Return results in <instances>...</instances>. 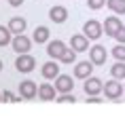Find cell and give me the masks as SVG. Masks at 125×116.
I'll use <instances>...</instances> for the list:
<instances>
[{
  "mask_svg": "<svg viewBox=\"0 0 125 116\" xmlns=\"http://www.w3.org/2000/svg\"><path fill=\"white\" fill-rule=\"evenodd\" d=\"M34 68H36V59L30 53H19L17 55V59H15V70L17 72L30 74V72H34Z\"/></svg>",
  "mask_w": 125,
  "mask_h": 116,
  "instance_id": "6da1fadb",
  "label": "cell"
},
{
  "mask_svg": "<svg viewBox=\"0 0 125 116\" xmlns=\"http://www.w3.org/2000/svg\"><path fill=\"white\" fill-rule=\"evenodd\" d=\"M123 84L119 82V78H112V80H106V84H104V97L106 99H112V101H117L119 97L123 95Z\"/></svg>",
  "mask_w": 125,
  "mask_h": 116,
  "instance_id": "7a4b0ae2",
  "label": "cell"
},
{
  "mask_svg": "<svg viewBox=\"0 0 125 116\" xmlns=\"http://www.w3.org/2000/svg\"><path fill=\"white\" fill-rule=\"evenodd\" d=\"M83 34H85L89 40L102 38V34H104V23H100V21H95V19L85 21V26H83Z\"/></svg>",
  "mask_w": 125,
  "mask_h": 116,
  "instance_id": "3957f363",
  "label": "cell"
},
{
  "mask_svg": "<svg viewBox=\"0 0 125 116\" xmlns=\"http://www.w3.org/2000/svg\"><path fill=\"white\" fill-rule=\"evenodd\" d=\"M11 46H13L15 53H30V49H32V40L28 38V36H23V34H15Z\"/></svg>",
  "mask_w": 125,
  "mask_h": 116,
  "instance_id": "277c9868",
  "label": "cell"
},
{
  "mask_svg": "<svg viewBox=\"0 0 125 116\" xmlns=\"http://www.w3.org/2000/svg\"><path fill=\"white\" fill-rule=\"evenodd\" d=\"M89 59H91L95 65H104L106 59H108V51H106V46L93 45L91 49H89Z\"/></svg>",
  "mask_w": 125,
  "mask_h": 116,
  "instance_id": "5b68a950",
  "label": "cell"
},
{
  "mask_svg": "<svg viewBox=\"0 0 125 116\" xmlns=\"http://www.w3.org/2000/svg\"><path fill=\"white\" fill-rule=\"evenodd\" d=\"M68 46L64 40H49L47 42V55L51 59H59L62 55H64V51H66Z\"/></svg>",
  "mask_w": 125,
  "mask_h": 116,
  "instance_id": "8992f818",
  "label": "cell"
},
{
  "mask_svg": "<svg viewBox=\"0 0 125 116\" xmlns=\"http://www.w3.org/2000/svg\"><path fill=\"white\" fill-rule=\"evenodd\" d=\"M55 89H57V93H72L74 78L68 76V74H59V76L55 78Z\"/></svg>",
  "mask_w": 125,
  "mask_h": 116,
  "instance_id": "52a82bcc",
  "label": "cell"
},
{
  "mask_svg": "<svg viewBox=\"0 0 125 116\" xmlns=\"http://www.w3.org/2000/svg\"><path fill=\"white\" fill-rule=\"evenodd\" d=\"M83 89H85L87 95H100L102 91H104V84H102V80L95 76H89L85 78V84H83Z\"/></svg>",
  "mask_w": 125,
  "mask_h": 116,
  "instance_id": "ba28073f",
  "label": "cell"
},
{
  "mask_svg": "<svg viewBox=\"0 0 125 116\" xmlns=\"http://www.w3.org/2000/svg\"><path fill=\"white\" fill-rule=\"evenodd\" d=\"M93 61L89 59V61H79V63L74 65V78H81V80H85V78L91 76V72H93Z\"/></svg>",
  "mask_w": 125,
  "mask_h": 116,
  "instance_id": "9c48e42d",
  "label": "cell"
},
{
  "mask_svg": "<svg viewBox=\"0 0 125 116\" xmlns=\"http://www.w3.org/2000/svg\"><path fill=\"white\" fill-rule=\"evenodd\" d=\"M19 95L23 99H34V97L38 95V84L32 82V80H23L19 84Z\"/></svg>",
  "mask_w": 125,
  "mask_h": 116,
  "instance_id": "30bf717a",
  "label": "cell"
},
{
  "mask_svg": "<svg viewBox=\"0 0 125 116\" xmlns=\"http://www.w3.org/2000/svg\"><path fill=\"white\" fill-rule=\"evenodd\" d=\"M55 97H57L55 84H49V82L38 84V99H42V101H53Z\"/></svg>",
  "mask_w": 125,
  "mask_h": 116,
  "instance_id": "8fae6325",
  "label": "cell"
},
{
  "mask_svg": "<svg viewBox=\"0 0 125 116\" xmlns=\"http://www.w3.org/2000/svg\"><path fill=\"white\" fill-rule=\"evenodd\" d=\"M40 74H42V78H47V80H55V78L59 76V63L57 61H47V63H42V70H40Z\"/></svg>",
  "mask_w": 125,
  "mask_h": 116,
  "instance_id": "7c38bea8",
  "label": "cell"
},
{
  "mask_svg": "<svg viewBox=\"0 0 125 116\" xmlns=\"http://www.w3.org/2000/svg\"><path fill=\"white\" fill-rule=\"evenodd\" d=\"M121 27H123V23H121L119 17H106V21H104V32H106V36L115 38Z\"/></svg>",
  "mask_w": 125,
  "mask_h": 116,
  "instance_id": "4fadbf2b",
  "label": "cell"
},
{
  "mask_svg": "<svg viewBox=\"0 0 125 116\" xmlns=\"http://www.w3.org/2000/svg\"><path fill=\"white\" fill-rule=\"evenodd\" d=\"M70 46L76 53H85L89 49V38H87L85 34H74L72 38H70Z\"/></svg>",
  "mask_w": 125,
  "mask_h": 116,
  "instance_id": "5bb4252c",
  "label": "cell"
},
{
  "mask_svg": "<svg viewBox=\"0 0 125 116\" xmlns=\"http://www.w3.org/2000/svg\"><path fill=\"white\" fill-rule=\"evenodd\" d=\"M49 19H51L53 23H64V21L68 19V9L62 7V4H55V7L49 11Z\"/></svg>",
  "mask_w": 125,
  "mask_h": 116,
  "instance_id": "9a60e30c",
  "label": "cell"
},
{
  "mask_svg": "<svg viewBox=\"0 0 125 116\" xmlns=\"http://www.w3.org/2000/svg\"><path fill=\"white\" fill-rule=\"evenodd\" d=\"M49 36H51L49 27L47 26H38L36 30H34V34H32V40L36 42V45H47V42H49Z\"/></svg>",
  "mask_w": 125,
  "mask_h": 116,
  "instance_id": "2e32d148",
  "label": "cell"
},
{
  "mask_svg": "<svg viewBox=\"0 0 125 116\" xmlns=\"http://www.w3.org/2000/svg\"><path fill=\"white\" fill-rule=\"evenodd\" d=\"M9 27H11L13 34H23L28 27V21L23 17H13V19H9Z\"/></svg>",
  "mask_w": 125,
  "mask_h": 116,
  "instance_id": "e0dca14e",
  "label": "cell"
},
{
  "mask_svg": "<svg viewBox=\"0 0 125 116\" xmlns=\"http://www.w3.org/2000/svg\"><path fill=\"white\" fill-rule=\"evenodd\" d=\"M13 36L15 34L11 32V27H4V26H0V46H7V45H11L13 42Z\"/></svg>",
  "mask_w": 125,
  "mask_h": 116,
  "instance_id": "ac0fdd59",
  "label": "cell"
},
{
  "mask_svg": "<svg viewBox=\"0 0 125 116\" xmlns=\"http://www.w3.org/2000/svg\"><path fill=\"white\" fill-rule=\"evenodd\" d=\"M106 7L117 15H125V0H106Z\"/></svg>",
  "mask_w": 125,
  "mask_h": 116,
  "instance_id": "d6986e66",
  "label": "cell"
},
{
  "mask_svg": "<svg viewBox=\"0 0 125 116\" xmlns=\"http://www.w3.org/2000/svg\"><path fill=\"white\" fill-rule=\"evenodd\" d=\"M110 74H112V78L123 80V78H125V61H117V63L110 68Z\"/></svg>",
  "mask_w": 125,
  "mask_h": 116,
  "instance_id": "ffe728a7",
  "label": "cell"
},
{
  "mask_svg": "<svg viewBox=\"0 0 125 116\" xmlns=\"http://www.w3.org/2000/svg\"><path fill=\"white\" fill-rule=\"evenodd\" d=\"M59 61H62V63H74V61H76V51H74L72 46H70V49H66V51H64V55L59 57Z\"/></svg>",
  "mask_w": 125,
  "mask_h": 116,
  "instance_id": "44dd1931",
  "label": "cell"
},
{
  "mask_svg": "<svg viewBox=\"0 0 125 116\" xmlns=\"http://www.w3.org/2000/svg\"><path fill=\"white\" fill-rule=\"evenodd\" d=\"M110 55L117 59V61H125V45H123V42H119V45L110 51Z\"/></svg>",
  "mask_w": 125,
  "mask_h": 116,
  "instance_id": "7402d4cb",
  "label": "cell"
},
{
  "mask_svg": "<svg viewBox=\"0 0 125 116\" xmlns=\"http://www.w3.org/2000/svg\"><path fill=\"white\" fill-rule=\"evenodd\" d=\"M55 101L57 103H76V97H74V93H59L55 97Z\"/></svg>",
  "mask_w": 125,
  "mask_h": 116,
  "instance_id": "603a6c76",
  "label": "cell"
},
{
  "mask_svg": "<svg viewBox=\"0 0 125 116\" xmlns=\"http://www.w3.org/2000/svg\"><path fill=\"white\" fill-rule=\"evenodd\" d=\"M106 4V0H87V7L91 11H100V9Z\"/></svg>",
  "mask_w": 125,
  "mask_h": 116,
  "instance_id": "cb8c5ba5",
  "label": "cell"
},
{
  "mask_svg": "<svg viewBox=\"0 0 125 116\" xmlns=\"http://www.w3.org/2000/svg\"><path fill=\"white\" fill-rule=\"evenodd\" d=\"M13 93H11V91H4V93H2V101L4 103H13Z\"/></svg>",
  "mask_w": 125,
  "mask_h": 116,
  "instance_id": "d4e9b609",
  "label": "cell"
},
{
  "mask_svg": "<svg viewBox=\"0 0 125 116\" xmlns=\"http://www.w3.org/2000/svg\"><path fill=\"white\" fill-rule=\"evenodd\" d=\"M115 40H117V42H123V45H125V27H121V30L117 32V36H115Z\"/></svg>",
  "mask_w": 125,
  "mask_h": 116,
  "instance_id": "484cf974",
  "label": "cell"
},
{
  "mask_svg": "<svg viewBox=\"0 0 125 116\" xmlns=\"http://www.w3.org/2000/svg\"><path fill=\"white\" fill-rule=\"evenodd\" d=\"M87 103H102L100 95H87Z\"/></svg>",
  "mask_w": 125,
  "mask_h": 116,
  "instance_id": "4316f807",
  "label": "cell"
},
{
  "mask_svg": "<svg viewBox=\"0 0 125 116\" xmlns=\"http://www.w3.org/2000/svg\"><path fill=\"white\" fill-rule=\"evenodd\" d=\"M9 4H11V7H21V4H23V0H9Z\"/></svg>",
  "mask_w": 125,
  "mask_h": 116,
  "instance_id": "83f0119b",
  "label": "cell"
},
{
  "mask_svg": "<svg viewBox=\"0 0 125 116\" xmlns=\"http://www.w3.org/2000/svg\"><path fill=\"white\" fill-rule=\"evenodd\" d=\"M0 70H2V59H0Z\"/></svg>",
  "mask_w": 125,
  "mask_h": 116,
  "instance_id": "f1b7e54d",
  "label": "cell"
},
{
  "mask_svg": "<svg viewBox=\"0 0 125 116\" xmlns=\"http://www.w3.org/2000/svg\"><path fill=\"white\" fill-rule=\"evenodd\" d=\"M0 103H2V93H0Z\"/></svg>",
  "mask_w": 125,
  "mask_h": 116,
  "instance_id": "f546056e",
  "label": "cell"
}]
</instances>
